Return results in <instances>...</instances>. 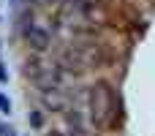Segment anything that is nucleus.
<instances>
[{"label": "nucleus", "instance_id": "7ed1b4c3", "mask_svg": "<svg viewBox=\"0 0 155 136\" xmlns=\"http://www.w3.org/2000/svg\"><path fill=\"white\" fill-rule=\"evenodd\" d=\"M41 101L46 109H54V112H63L68 106V98L65 93H60V87H52V90H41Z\"/></svg>", "mask_w": 155, "mask_h": 136}, {"label": "nucleus", "instance_id": "f03ea898", "mask_svg": "<svg viewBox=\"0 0 155 136\" xmlns=\"http://www.w3.org/2000/svg\"><path fill=\"white\" fill-rule=\"evenodd\" d=\"M22 35H25V41L33 46V49H46L49 44H52V35H49V30H44L41 25H33V19L27 22L25 19V27H22Z\"/></svg>", "mask_w": 155, "mask_h": 136}, {"label": "nucleus", "instance_id": "423d86ee", "mask_svg": "<svg viewBox=\"0 0 155 136\" xmlns=\"http://www.w3.org/2000/svg\"><path fill=\"white\" fill-rule=\"evenodd\" d=\"M46 136H63V134H60V131H49Z\"/></svg>", "mask_w": 155, "mask_h": 136}, {"label": "nucleus", "instance_id": "20e7f679", "mask_svg": "<svg viewBox=\"0 0 155 136\" xmlns=\"http://www.w3.org/2000/svg\"><path fill=\"white\" fill-rule=\"evenodd\" d=\"M30 125H33V128H41V125H44L41 112H30Z\"/></svg>", "mask_w": 155, "mask_h": 136}, {"label": "nucleus", "instance_id": "39448f33", "mask_svg": "<svg viewBox=\"0 0 155 136\" xmlns=\"http://www.w3.org/2000/svg\"><path fill=\"white\" fill-rule=\"evenodd\" d=\"M0 112H11V101L5 95H0Z\"/></svg>", "mask_w": 155, "mask_h": 136}, {"label": "nucleus", "instance_id": "f257e3e1", "mask_svg": "<svg viewBox=\"0 0 155 136\" xmlns=\"http://www.w3.org/2000/svg\"><path fill=\"white\" fill-rule=\"evenodd\" d=\"M87 106H90V120L95 128H109L112 120H114V112H117V98H114V90L106 85V82H98L90 87V95H87Z\"/></svg>", "mask_w": 155, "mask_h": 136}]
</instances>
